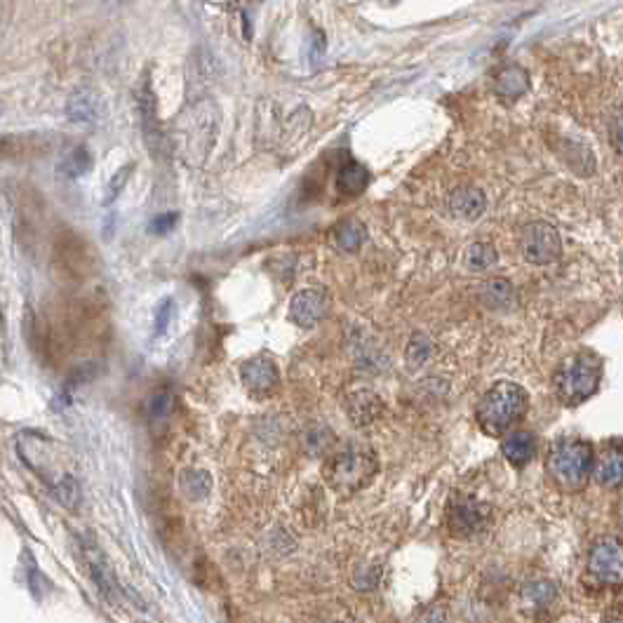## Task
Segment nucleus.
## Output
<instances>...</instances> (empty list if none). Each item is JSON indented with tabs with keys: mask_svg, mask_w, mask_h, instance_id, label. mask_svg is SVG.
I'll use <instances>...</instances> for the list:
<instances>
[{
	"mask_svg": "<svg viewBox=\"0 0 623 623\" xmlns=\"http://www.w3.org/2000/svg\"><path fill=\"white\" fill-rule=\"evenodd\" d=\"M593 475L602 487H623V443L605 444L600 456L593 462Z\"/></svg>",
	"mask_w": 623,
	"mask_h": 623,
	"instance_id": "f8f14e48",
	"label": "nucleus"
},
{
	"mask_svg": "<svg viewBox=\"0 0 623 623\" xmlns=\"http://www.w3.org/2000/svg\"><path fill=\"white\" fill-rule=\"evenodd\" d=\"M139 111H141V130H144L146 146L156 158L165 156L168 153V132L162 130V122L158 118L156 97H153L149 83L139 92Z\"/></svg>",
	"mask_w": 623,
	"mask_h": 623,
	"instance_id": "6e6552de",
	"label": "nucleus"
},
{
	"mask_svg": "<svg viewBox=\"0 0 623 623\" xmlns=\"http://www.w3.org/2000/svg\"><path fill=\"white\" fill-rule=\"evenodd\" d=\"M132 172H134V165H122V168L111 177L109 186H106V193H104V208H111V205L118 200V196L125 190V184L130 181Z\"/></svg>",
	"mask_w": 623,
	"mask_h": 623,
	"instance_id": "a878e982",
	"label": "nucleus"
},
{
	"mask_svg": "<svg viewBox=\"0 0 623 623\" xmlns=\"http://www.w3.org/2000/svg\"><path fill=\"white\" fill-rule=\"evenodd\" d=\"M332 240H335L336 249H341V252H346V254H353V252H358V249L365 245V240H367V231H365V226L360 224L358 219L341 221V224L335 229V233H332Z\"/></svg>",
	"mask_w": 623,
	"mask_h": 623,
	"instance_id": "aec40b11",
	"label": "nucleus"
},
{
	"mask_svg": "<svg viewBox=\"0 0 623 623\" xmlns=\"http://www.w3.org/2000/svg\"><path fill=\"white\" fill-rule=\"evenodd\" d=\"M482 301H485L490 308H508L513 307L515 301V289L513 285L508 283L506 277H494V280H487L482 285Z\"/></svg>",
	"mask_w": 623,
	"mask_h": 623,
	"instance_id": "412c9836",
	"label": "nucleus"
},
{
	"mask_svg": "<svg viewBox=\"0 0 623 623\" xmlns=\"http://www.w3.org/2000/svg\"><path fill=\"white\" fill-rule=\"evenodd\" d=\"M593 447L581 438H560L549 450V473L562 490H581L593 473Z\"/></svg>",
	"mask_w": 623,
	"mask_h": 623,
	"instance_id": "7ed1b4c3",
	"label": "nucleus"
},
{
	"mask_svg": "<svg viewBox=\"0 0 623 623\" xmlns=\"http://www.w3.org/2000/svg\"><path fill=\"white\" fill-rule=\"evenodd\" d=\"M370 184V172L360 165V162H346L341 165L339 174H336V189L344 196H360Z\"/></svg>",
	"mask_w": 623,
	"mask_h": 623,
	"instance_id": "6ab92c4d",
	"label": "nucleus"
},
{
	"mask_svg": "<svg viewBox=\"0 0 623 623\" xmlns=\"http://www.w3.org/2000/svg\"><path fill=\"white\" fill-rule=\"evenodd\" d=\"M466 266L471 271H487L490 266L497 264V249L492 243H473L466 249V257H463Z\"/></svg>",
	"mask_w": 623,
	"mask_h": 623,
	"instance_id": "b1692460",
	"label": "nucleus"
},
{
	"mask_svg": "<svg viewBox=\"0 0 623 623\" xmlns=\"http://www.w3.org/2000/svg\"><path fill=\"white\" fill-rule=\"evenodd\" d=\"M520 600H522L527 612L541 614L550 609V605L558 600V586L550 579H534V581L525 583Z\"/></svg>",
	"mask_w": 623,
	"mask_h": 623,
	"instance_id": "2eb2a0df",
	"label": "nucleus"
},
{
	"mask_svg": "<svg viewBox=\"0 0 623 623\" xmlns=\"http://www.w3.org/2000/svg\"><path fill=\"white\" fill-rule=\"evenodd\" d=\"M90 168H92V156H90V151H87L85 146H73V149H69L63 153L62 162H59V172H62L63 177H69V180H78V177L90 172Z\"/></svg>",
	"mask_w": 623,
	"mask_h": 623,
	"instance_id": "4be33fe9",
	"label": "nucleus"
},
{
	"mask_svg": "<svg viewBox=\"0 0 623 623\" xmlns=\"http://www.w3.org/2000/svg\"><path fill=\"white\" fill-rule=\"evenodd\" d=\"M344 407H346V414L351 419L353 426H370L384 414V403L370 388H360V391L348 393L346 400H344Z\"/></svg>",
	"mask_w": 623,
	"mask_h": 623,
	"instance_id": "9b49d317",
	"label": "nucleus"
},
{
	"mask_svg": "<svg viewBox=\"0 0 623 623\" xmlns=\"http://www.w3.org/2000/svg\"><path fill=\"white\" fill-rule=\"evenodd\" d=\"M602 365L590 353L569 355L555 372V391L565 404H579L589 400L600 386Z\"/></svg>",
	"mask_w": 623,
	"mask_h": 623,
	"instance_id": "20e7f679",
	"label": "nucleus"
},
{
	"mask_svg": "<svg viewBox=\"0 0 623 623\" xmlns=\"http://www.w3.org/2000/svg\"><path fill=\"white\" fill-rule=\"evenodd\" d=\"M605 623H623V617H609Z\"/></svg>",
	"mask_w": 623,
	"mask_h": 623,
	"instance_id": "2f4dec72",
	"label": "nucleus"
},
{
	"mask_svg": "<svg viewBox=\"0 0 623 623\" xmlns=\"http://www.w3.org/2000/svg\"><path fill=\"white\" fill-rule=\"evenodd\" d=\"M240 379H243V386L248 388L252 398H268L280 384V372H277L273 360L252 358L240 367Z\"/></svg>",
	"mask_w": 623,
	"mask_h": 623,
	"instance_id": "1a4fd4ad",
	"label": "nucleus"
},
{
	"mask_svg": "<svg viewBox=\"0 0 623 623\" xmlns=\"http://www.w3.org/2000/svg\"><path fill=\"white\" fill-rule=\"evenodd\" d=\"M102 109H104L102 94L90 85L75 87L66 99V116L71 122H94L102 116Z\"/></svg>",
	"mask_w": 623,
	"mask_h": 623,
	"instance_id": "ddd939ff",
	"label": "nucleus"
},
{
	"mask_svg": "<svg viewBox=\"0 0 623 623\" xmlns=\"http://www.w3.org/2000/svg\"><path fill=\"white\" fill-rule=\"evenodd\" d=\"M416 623H447V612H444L443 607H433V609L423 612Z\"/></svg>",
	"mask_w": 623,
	"mask_h": 623,
	"instance_id": "7c9ffc66",
	"label": "nucleus"
},
{
	"mask_svg": "<svg viewBox=\"0 0 623 623\" xmlns=\"http://www.w3.org/2000/svg\"><path fill=\"white\" fill-rule=\"evenodd\" d=\"M181 487L190 499H202L209 492L212 482H209L208 473H186L181 478Z\"/></svg>",
	"mask_w": 623,
	"mask_h": 623,
	"instance_id": "bb28decb",
	"label": "nucleus"
},
{
	"mask_svg": "<svg viewBox=\"0 0 623 623\" xmlns=\"http://www.w3.org/2000/svg\"><path fill=\"white\" fill-rule=\"evenodd\" d=\"M85 555H87V565H90V574H92L94 583L99 586L102 595H104L109 602H116L118 595H121V589H118L113 571L109 569L104 558H102L92 546H85Z\"/></svg>",
	"mask_w": 623,
	"mask_h": 623,
	"instance_id": "f3484780",
	"label": "nucleus"
},
{
	"mask_svg": "<svg viewBox=\"0 0 623 623\" xmlns=\"http://www.w3.org/2000/svg\"><path fill=\"white\" fill-rule=\"evenodd\" d=\"M501 452L511 466L520 468L534 459V454H537V443H534V435L530 433H511L503 440Z\"/></svg>",
	"mask_w": 623,
	"mask_h": 623,
	"instance_id": "a211bd4d",
	"label": "nucleus"
},
{
	"mask_svg": "<svg viewBox=\"0 0 623 623\" xmlns=\"http://www.w3.org/2000/svg\"><path fill=\"white\" fill-rule=\"evenodd\" d=\"M431 355H433V341L428 339L426 335H422V332L412 335L410 344L404 348V360H407V365H410L412 370L423 367V365L431 360Z\"/></svg>",
	"mask_w": 623,
	"mask_h": 623,
	"instance_id": "5701e85b",
	"label": "nucleus"
},
{
	"mask_svg": "<svg viewBox=\"0 0 623 623\" xmlns=\"http://www.w3.org/2000/svg\"><path fill=\"white\" fill-rule=\"evenodd\" d=\"M490 522L492 508L482 501H475V499L456 497L452 499L450 508H447V525H450L452 534L459 539L482 534L490 527Z\"/></svg>",
	"mask_w": 623,
	"mask_h": 623,
	"instance_id": "0eeeda50",
	"label": "nucleus"
},
{
	"mask_svg": "<svg viewBox=\"0 0 623 623\" xmlns=\"http://www.w3.org/2000/svg\"><path fill=\"white\" fill-rule=\"evenodd\" d=\"M520 249H522V257H525V261H530V264H555L562 254L560 233H558L555 226L546 224V221L530 224L525 229V233H522Z\"/></svg>",
	"mask_w": 623,
	"mask_h": 623,
	"instance_id": "423d86ee",
	"label": "nucleus"
},
{
	"mask_svg": "<svg viewBox=\"0 0 623 623\" xmlns=\"http://www.w3.org/2000/svg\"><path fill=\"white\" fill-rule=\"evenodd\" d=\"M329 299L323 289H301L289 301V320L299 327H316L327 316Z\"/></svg>",
	"mask_w": 623,
	"mask_h": 623,
	"instance_id": "9d476101",
	"label": "nucleus"
},
{
	"mask_svg": "<svg viewBox=\"0 0 623 623\" xmlns=\"http://www.w3.org/2000/svg\"><path fill=\"white\" fill-rule=\"evenodd\" d=\"M527 403L530 398H527L525 388L513 381H499L482 395L475 410V419L487 435L497 438V435L508 433L513 423L525 416Z\"/></svg>",
	"mask_w": 623,
	"mask_h": 623,
	"instance_id": "f03ea898",
	"label": "nucleus"
},
{
	"mask_svg": "<svg viewBox=\"0 0 623 623\" xmlns=\"http://www.w3.org/2000/svg\"><path fill=\"white\" fill-rule=\"evenodd\" d=\"M530 75L518 63H506L494 75V92L503 99H515L530 90Z\"/></svg>",
	"mask_w": 623,
	"mask_h": 623,
	"instance_id": "dca6fc26",
	"label": "nucleus"
},
{
	"mask_svg": "<svg viewBox=\"0 0 623 623\" xmlns=\"http://www.w3.org/2000/svg\"><path fill=\"white\" fill-rule=\"evenodd\" d=\"M172 317H174V299L172 297H168V299H162L156 308V320H153V325H156V327H153L156 336H162L165 332H168L170 325H172Z\"/></svg>",
	"mask_w": 623,
	"mask_h": 623,
	"instance_id": "cd10ccee",
	"label": "nucleus"
},
{
	"mask_svg": "<svg viewBox=\"0 0 623 623\" xmlns=\"http://www.w3.org/2000/svg\"><path fill=\"white\" fill-rule=\"evenodd\" d=\"M376 471H379V459L370 444L348 443L327 459L325 480L332 490L348 497L370 485Z\"/></svg>",
	"mask_w": 623,
	"mask_h": 623,
	"instance_id": "f257e3e1",
	"label": "nucleus"
},
{
	"mask_svg": "<svg viewBox=\"0 0 623 623\" xmlns=\"http://www.w3.org/2000/svg\"><path fill=\"white\" fill-rule=\"evenodd\" d=\"M180 219L177 214H161V217H156V219L151 221L149 224V231L156 233V236H165L168 231H172L174 229V221Z\"/></svg>",
	"mask_w": 623,
	"mask_h": 623,
	"instance_id": "c756f323",
	"label": "nucleus"
},
{
	"mask_svg": "<svg viewBox=\"0 0 623 623\" xmlns=\"http://www.w3.org/2000/svg\"><path fill=\"white\" fill-rule=\"evenodd\" d=\"M589 574L600 586H623V541L602 537L590 546Z\"/></svg>",
	"mask_w": 623,
	"mask_h": 623,
	"instance_id": "39448f33",
	"label": "nucleus"
},
{
	"mask_svg": "<svg viewBox=\"0 0 623 623\" xmlns=\"http://www.w3.org/2000/svg\"><path fill=\"white\" fill-rule=\"evenodd\" d=\"M174 407V395L172 391H168V388H162V391H156L153 395L149 398V404H146V410H149V416L151 419H165V416L172 412Z\"/></svg>",
	"mask_w": 623,
	"mask_h": 623,
	"instance_id": "393cba45",
	"label": "nucleus"
},
{
	"mask_svg": "<svg viewBox=\"0 0 623 623\" xmlns=\"http://www.w3.org/2000/svg\"><path fill=\"white\" fill-rule=\"evenodd\" d=\"M447 205H450V212L454 214V217L473 221L487 209V198L485 193L480 189H475V186H463V189L452 190Z\"/></svg>",
	"mask_w": 623,
	"mask_h": 623,
	"instance_id": "4468645a",
	"label": "nucleus"
},
{
	"mask_svg": "<svg viewBox=\"0 0 623 623\" xmlns=\"http://www.w3.org/2000/svg\"><path fill=\"white\" fill-rule=\"evenodd\" d=\"M609 141L614 151L623 156V109H614L609 116Z\"/></svg>",
	"mask_w": 623,
	"mask_h": 623,
	"instance_id": "c85d7f7f",
	"label": "nucleus"
}]
</instances>
